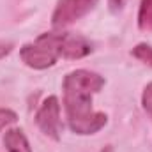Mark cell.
I'll return each mask as SVG.
<instances>
[{"mask_svg": "<svg viewBox=\"0 0 152 152\" xmlns=\"http://www.w3.org/2000/svg\"><path fill=\"white\" fill-rule=\"evenodd\" d=\"M92 51V44L90 41H87L81 36L64 32V41H62V58L67 60H78L87 57Z\"/></svg>", "mask_w": 152, "mask_h": 152, "instance_id": "cell-5", "label": "cell"}, {"mask_svg": "<svg viewBox=\"0 0 152 152\" xmlns=\"http://www.w3.org/2000/svg\"><path fill=\"white\" fill-rule=\"evenodd\" d=\"M142 106H143V110L147 112V115L152 117V83H149V85L143 88V94H142Z\"/></svg>", "mask_w": 152, "mask_h": 152, "instance_id": "cell-10", "label": "cell"}, {"mask_svg": "<svg viewBox=\"0 0 152 152\" xmlns=\"http://www.w3.org/2000/svg\"><path fill=\"white\" fill-rule=\"evenodd\" d=\"M64 32H44L34 42L21 46L20 57L32 69H48L62 57Z\"/></svg>", "mask_w": 152, "mask_h": 152, "instance_id": "cell-2", "label": "cell"}, {"mask_svg": "<svg viewBox=\"0 0 152 152\" xmlns=\"http://www.w3.org/2000/svg\"><path fill=\"white\" fill-rule=\"evenodd\" d=\"M18 120V115L14 113L12 110H7V108H0V131L4 127H7L9 124H14Z\"/></svg>", "mask_w": 152, "mask_h": 152, "instance_id": "cell-9", "label": "cell"}, {"mask_svg": "<svg viewBox=\"0 0 152 152\" xmlns=\"http://www.w3.org/2000/svg\"><path fill=\"white\" fill-rule=\"evenodd\" d=\"M138 28L152 34V0H142L138 11Z\"/></svg>", "mask_w": 152, "mask_h": 152, "instance_id": "cell-7", "label": "cell"}, {"mask_svg": "<svg viewBox=\"0 0 152 152\" xmlns=\"http://www.w3.org/2000/svg\"><path fill=\"white\" fill-rule=\"evenodd\" d=\"M104 87V78L94 71L76 69L66 75L64 90V108L71 131L76 134H96L101 131L108 117L103 112L92 110V97Z\"/></svg>", "mask_w": 152, "mask_h": 152, "instance_id": "cell-1", "label": "cell"}, {"mask_svg": "<svg viewBox=\"0 0 152 152\" xmlns=\"http://www.w3.org/2000/svg\"><path fill=\"white\" fill-rule=\"evenodd\" d=\"M36 124L51 140H60L62 122H60V103L57 96H50L42 101L36 113Z\"/></svg>", "mask_w": 152, "mask_h": 152, "instance_id": "cell-4", "label": "cell"}, {"mask_svg": "<svg viewBox=\"0 0 152 152\" xmlns=\"http://www.w3.org/2000/svg\"><path fill=\"white\" fill-rule=\"evenodd\" d=\"M131 55L134 58H138L140 62H143L145 66L152 67V46L147 42H140L131 50Z\"/></svg>", "mask_w": 152, "mask_h": 152, "instance_id": "cell-8", "label": "cell"}, {"mask_svg": "<svg viewBox=\"0 0 152 152\" xmlns=\"http://www.w3.org/2000/svg\"><path fill=\"white\" fill-rule=\"evenodd\" d=\"M4 145L9 152H32L30 143L21 129H7L4 134Z\"/></svg>", "mask_w": 152, "mask_h": 152, "instance_id": "cell-6", "label": "cell"}, {"mask_svg": "<svg viewBox=\"0 0 152 152\" xmlns=\"http://www.w3.org/2000/svg\"><path fill=\"white\" fill-rule=\"evenodd\" d=\"M96 4L97 0H58L51 14V25L55 28H64L90 12Z\"/></svg>", "mask_w": 152, "mask_h": 152, "instance_id": "cell-3", "label": "cell"}, {"mask_svg": "<svg viewBox=\"0 0 152 152\" xmlns=\"http://www.w3.org/2000/svg\"><path fill=\"white\" fill-rule=\"evenodd\" d=\"M11 51H12V44H11V42H2V41H0V58L7 57Z\"/></svg>", "mask_w": 152, "mask_h": 152, "instance_id": "cell-11", "label": "cell"}, {"mask_svg": "<svg viewBox=\"0 0 152 152\" xmlns=\"http://www.w3.org/2000/svg\"><path fill=\"white\" fill-rule=\"evenodd\" d=\"M124 2H126V0H108L112 11H120V9L124 7Z\"/></svg>", "mask_w": 152, "mask_h": 152, "instance_id": "cell-12", "label": "cell"}]
</instances>
